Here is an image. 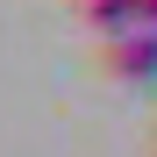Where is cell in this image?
I'll return each mask as SVG.
<instances>
[{
	"instance_id": "cell-1",
	"label": "cell",
	"mask_w": 157,
	"mask_h": 157,
	"mask_svg": "<svg viewBox=\"0 0 157 157\" xmlns=\"http://www.w3.org/2000/svg\"><path fill=\"white\" fill-rule=\"evenodd\" d=\"M107 71L114 78H128V86H157V29H128V36H114L107 50Z\"/></svg>"
},
{
	"instance_id": "cell-2",
	"label": "cell",
	"mask_w": 157,
	"mask_h": 157,
	"mask_svg": "<svg viewBox=\"0 0 157 157\" xmlns=\"http://www.w3.org/2000/svg\"><path fill=\"white\" fill-rule=\"evenodd\" d=\"M143 14H150V29H157V0H143Z\"/></svg>"
}]
</instances>
